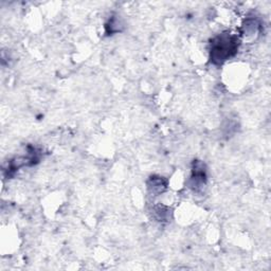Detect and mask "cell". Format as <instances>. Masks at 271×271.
Wrapping results in <instances>:
<instances>
[{"label": "cell", "mask_w": 271, "mask_h": 271, "mask_svg": "<svg viewBox=\"0 0 271 271\" xmlns=\"http://www.w3.org/2000/svg\"><path fill=\"white\" fill-rule=\"evenodd\" d=\"M240 46V39L230 32H224L215 36L210 43V62L221 66L228 59L235 56Z\"/></svg>", "instance_id": "1"}, {"label": "cell", "mask_w": 271, "mask_h": 271, "mask_svg": "<svg viewBox=\"0 0 271 271\" xmlns=\"http://www.w3.org/2000/svg\"><path fill=\"white\" fill-rule=\"evenodd\" d=\"M207 183V170L202 161L195 160L193 162L192 174L190 177V187L195 192H199Z\"/></svg>", "instance_id": "2"}, {"label": "cell", "mask_w": 271, "mask_h": 271, "mask_svg": "<svg viewBox=\"0 0 271 271\" xmlns=\"http://www.w3.org/2000/svg\"><path fill=\"white\" fill-rule=\"evenodd\" d=\"M167 187L168 181L161 176H152L147 181L148 191L155 195H160L161 193L165 192Z\"/></svg>", "instance_id": "3"}, {"label": "cell", "mask_w": 271, "mask_h": 271, "mask_svg": "<svg viewBox=\"0 0 271 271\" xmlns=\"http://www.w3.org/2000/svg\"><path fill=\"white\" fill-rule=\"evenodd\" d=\"M260 27H261V24L257 18H248L247 20H245L244 26H243L244 33L247 35L257 33L259 31Z\"/></svg>", "instance_id": "4"}, {"label": "cell", "mask_w": 271, "mask_h": 271, "mask_svg": "<svg viewBox=\"0 0 271 271\" xmlns=\"http://www.w3.org/2000/svg\"><path fill=\"white\" fill-rule=\"evenodd\" d=\"M154 214L158 222H168L170 217V209L164 206H156L154 208Z\"/></svg>", "instance_id": "5"}]
</instances>
